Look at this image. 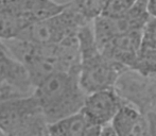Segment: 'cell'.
Segmentation results:
<instances>
[{
    "label": "cell",
    "mask_w": 156,
    "mask_h": 136,
    "mask_svg": "<svg viewBox=\"0 0 156 136\" xmlns=\"http://www.w3.org/2000/svg\"><path fill=\"white\" fill-rule=\"evenodd\" d=\"M1 41L27 68L34 86L52 73L78 70L80 66L78 35L55 45H39L23 38Z\"/></svg>",
    "instance_id": "obj_1"
},
{
    "label": "cell",
    "mask_w": 156,
    "mask_h": 136,
    "mask_svg": "<svg viewBox=\"0 0 156 136\" xmlns=\"http://www.w3.org/2000/svg\"><path fill=\"white\" fill-rule=\"evenodd\" d=\"M33 96L48 123L82 111L87 94L80 84L79 69L58 71L35 86Z\"/></svg>",
    "instance_id": "obj_2"
},
{
    "label": "cell",
    "mask_w": 156,
    "mask_h": 136,
    "mask_svg": "<svg viewBox=\"0 0 156 136\" xmlns=\"http://www.w3.org/2000/svg\"><path fill=\"white\" fill-rule=\"evenodd\" d=\"M80 48L79 79L86 94L114 88L126 68L102 53L94 38L93 23L83 26L78 33Z\"/></svg>",
    "instance_id": "obj_3"
},
{
    "label": "cell",
    "mask_w": 156,
    "mask_h": 136,
    "mask_svg": "<svg viewBox=\"0 0 156 136\" xmlns=\"http://www.w3.org/2000/svg\"><path fill=\"white\" fill-rule=\"evenodd\" d=\"M48 126L33 95L0 100V128L8 136H46Z\"/></svg>",
    "instance_id": "obj_4"
},
{
    "label": "cell",
    "mask_w": 156,
    "mask_h": 136,
    "mask_svg": "<svg viewBox=\"0 0 156 136\" xmlns=\"http://www.w3.org/2000/svg\"><path fill=\"white\" fill-rule=\"evenodd\" d=\"M88 23L91 21L81 15L69 1L65 10L30 25L17 38L39 45H55L76 36L81 28Z\"/></svg>",
    "instance_id": "obj_5"
},
{
    "label": "cell",
    "mask_w": 156,
    "mask_h": 136,
    "mask_svg": "<svg viewBox=\"0 0 156 136\" xmlns=\"http://www.w3.org/2000/svg\"><path fill=\"white\" fill-rule=\"evenodd\" d=\"M149 18L150 16L146 9V0H137L124 14L117 16L99 15L91 21L98 47L117 35L144 29Z\"/></svg>",
    "instance_id": "obj_6"
},
{
    "label": "cell",
    "mask_w": 156,
    "mask_h": 136,
    "mask_svg": "<svg viewBox=\"0 0 156 136\" xmlns=\"http://www.w3.org/2000/svg\"><path fill=\"white\" fill-rule=\"evenodd\" d=\"M0 86L17 97L34 93V84L27 68L11 54L0 41Z\"/></svg>",
    "instance_id": "obj_7"
},
{
    "label": "cell",
    "mask_w": 156,
    "mask_h": 136,
    "mask_svg": "<svg viewBox=\"0 0 156 136\" xmlns=\"http://www.w3.org/2000/svg\"><path fill=\"white\" fill-rule=\"evenodd\" d=\"M123 104L115 88H107L87 94L82 112L90 122L104 127L113 123Z\"/></svg>",
    "instance_id": "obj_8"
},
{
    "label": "cell",
    "mask_w": 156,
    "mask_h": 136,
    "mask_svg": "<svg viewBox=\"0 0 156 136\" xmlns=\"http://www.w3.org/2000/svg\"><path fill=\"white\" fill-rule=\"evenodd\" d=\"M141 36L142 29L129 31L111 38L99 49L114 62L134 70L141 50Z\"/></svg>",
    "instance_id": "obj_9"
},
{
    "label": "cell",
    "mask_w": 156,
    "mask_h": 136,
    "mask_svg": "<svg viewBox=\"0 0 156 136\" xmlns=\"http://www.w3.org/2000/svg\"><path fill=\"white\" fill-rule=\"evenodd\" d=\"M118 136H147V126L144 117L135 107L124 103L113 121Z\"/></svg>",
    "instance_id": "obj_10"
},
{
    "label": "cell",
    "mask_w": 156,
    "mask_h": 136,
    "mask_svg": "<svg viewBox=\"0 0 156 136\" xmlns=\"http://www.w3.org/2000/svg\"><path fill=\"white\" fill-rule=\"evenodd\" d=\"M89 120L82 111L71 116L49 123L48 130L54 136H80Z\"/></svg>",
    "instance_id": "obj_11"
},
{
    "label": "cell",
    "mask_w": 156,
    "mask_h": 136,
    "mask_svg": "<svg viewBox=\"0 0 156 136\" xmlns=\"http://www.w3.org/2000/svg\"><path fill=\"white\" fill-rule=\"evenodd\" d=\"M31 23L14 13H0V41L17 38Z\"/></svg>",
    "instance_id": "obj_12"
},
{
    "label": "cell",
    "mask_w": 156,
    "mask_h": 136,
    "mask_svg": "<svg viewBox=\"0 0 156 136\" xmlns=\"http://www.w3.org/2000/svg\"><path fill=\"white\" fill-rule=\"evenodd\" d=\"M134 70L144 74H156V50H140L139 58Z\"/></svg>",
    "instance_id": "obj_13"
},
{
    "label": "cell",
    "mask_w": 156,
    "mask_h": 136,
    "mask_svg": "<svg viewBox=\"0 0 156 136\" xmlns=\"http://www.w3.org/2000/svg\"><path fill=\"white\" fill-rule=\"evenodd\" d=\"M141 50H156V17H150L142 29Z\"/></svg>",
    "instance_id": "obj_14"
},
{
    "label": "cell",
    "mask_w": 156,
    "mask_h": 136,
    "mask_svg": "<svg viewBox=\"0 0 156 136\" xmlns=\"http://www.w3.org/2000/svg\"><path fill=\"white\" fill-rule=\"evenodd\" d=\"M102 128L103 127L99 126V124H96V123H93V122L89 121L88 123H87V126L85 127L82 134L80 136H100Z\"/></svg>",
    "instance_id": "obj_15"
},
{
    "label": "cell",
    "mask_w": 156,
    "mask_h": 136,
    "mask_svg": "<svg viewBox=\"0 0 156 136\" xmlns=\"http://www.w3.org/2000/svg\"><path fill=\"white\" fill-rule=\"evenodd\" d=\"M146 9L150 17H156V0H146Z\"/></svg>",
    "instance_id": "obj_16"
},
{
    "label": "cell",
    "mask_w": 156,
    "mask_h": 136,
    "mask_svg": "<svg viewBox=\"0 0 156 136\" xmlns=\"http://www.w3.org/2000/svg\"><path fill=\"white\" fill-rule=\"evenodd\" d=\"M100 136H118V134L115 129H114L113 124L111 123V124H107V126L103 127Z\"/></svg>",
    "instance_id": "obj_17"
},
{
    "label": "cell",
    "mask_w": 156,
    "mask_h": 136,
    "mask_svg": "<svg viewBox=\"0 0 156 136\" xmlns=\"http://www.w3.org/2000/svg\"><path fill=\"white\" fill-rule=\"evenodd\" d=\"M13 97H17V96H15L14 94H12L10 91H8V89L0 86V100L8 99V98H13Z\"/></svg>",
    "instance_id": "obj_18"
},
{
    "label": "cell",
    "mask_w": 156,
    "mask_h": 136,
    "mask_svg": "<svg viewBox=\"0 0 156 136\" xmlns=\"http://www.w3.org/2000/svg\"><path fill=\"white\" fill-rule=\"evenodd\" d=\"M0 136H8V135L5 134V132H4V131L2 130L1 128H0Z\"/></svg>",
    "instance_id": "obj_19"
},
{
    "label": "cell",
    "mask_w": 156,
    "mask_h": 136,
    "mask_svg": "<svg viewBox=\"0 0 156 136\" xmlns=\"http://www.w3.org/2000/svg\"><path fill=\"white\" fill-rule=\"evenodd\" d=\"M48 127H49V126H48ZM46 136H54V135L51 134V133L49 132V130H48V132H47V134H46Z\"/></svg>",
    "instance_id": "obj_20"
}]
</instances>
